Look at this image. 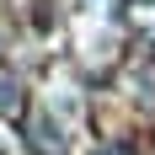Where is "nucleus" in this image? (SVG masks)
<instances>
[{
  "label": "nucleus",
  "instance_id": "nucleus-1",
  "mask_svg": "<svg viewBox=\"0 0 155 155\" xmlns=\"http://www.w3.org/2000/svg\"><path fill=\"white\" fill-rule=\"evenodd\" d=\"M59 134H64V128L59 123H54V118H48V112H43V118H38V123H32V139H43V150H59Z\"/></svg>",
  "mask_w": 155,
  "mask_h": 155
},
{
  "label": "nucleus",
  "instance_id": "nucleus-2",
  "mask_svg": "<svg viewBox=\"0 0 155 155\" xmlns=\"http://www.w3.org/2000/svg\"><path fill=\"white\" fill-rule=\"evenodd\" d=\"M16 107H21V86L11 75H0V112H16Z\"/></svg>",
  "mask_w": 155,
  "mask_h": 155
},
{
  "label": "nucleus",
  "instance_id": "nucleus-3",
  "mask_svg": "<svg viewBox=\"0 0 155 155\" xmlns=\"http://www.w3.org/2000/svg\"><path fill=\"white\" fill-rule=\"evenodd\" d=\"M32 27H38V32H48V27H54V16H48V5H38V11H32Z\"/></svg>",
  "mask_w": 155,
  "mask_h": 155
},
{
  "label": "nucleus",
  "instance_id": "nucleus-4",
  "mask_svg": "<svg viewBox=\"0 0 155 155\" xmlns=\"http://www.w3.org/2000/svg\"><path fill=\"white\" fill-rule=\"evenodd\" d=\"M91 155H118V150H91Z\"/></svg>",
  "mask_w": 155,
  "mask_h": 155
}]
</instances>
